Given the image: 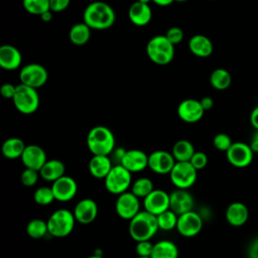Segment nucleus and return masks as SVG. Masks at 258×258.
I'll return each instance as SVG.
<instances>
[{"instance_id": "obj_26", "label": "nucleus", "mask_w": 258, "mask_h": 258, "mask_svg": "<svg viewBox=\"0 0 258 258\" xmlns=\"http://www.w3.org/2000/svg\"><path fill=\"white\" fill-rule=\"evenodd\" d=\"M39 174L42 179L53 182L66 174V165L59 159H47V161L39 170Z\"/></svg>"}, {"instance_id": "obj_36", "label": "nucleus", "mask_w": 258, "mask_h": 258, "mask_svg": "<svg viewBox=\"0 0 258 258\" xmlns=\"http://www.w3.org/2000/svg\"><path fill=\"white\" fill-rule=\"evenodd\" d=\"M22 4L27 12L34 15H41L50 10L49 0H22Z\"/></svg>"}, {"instance_id": "obj_18", "label": "nucleus", "mask_w": 258, "mask_h": 258, "mask_svg": "<svg viewBox=\"0 0 258 258\" xmlns=\"http://www.w3.org/2000/svg\"><path fill=\"white\" fill-rule=\"evenodd\" d=\"M194 206L195 199L187 189L176 188L169 194V209L175 214L181 215L192 211Z\"/></svg>"}, {"instance_id": "obj_15", "label": "nucleus", "mask_w": 258, "mask_h": 258, "mask_svg": "<svg viewBox=\"0 0 258 258\" xmlns=\"http://www.w3.org/2000/svg\"><path fill=\"white\" fill-rule=\"evenodd\" d=\"M176 112L180 120L191 124L199 122L206 111L204 110L200 100L185 99L178 104Z\"/></svg>"}, {"instance_id": "obj_6", "label": "nucleus", "mask_w": 258, "mask_h": 258, "mask_svg": "<svg viewBox=\"0 0 258 258\" xmlns=\"http://www.w3.org/2000/svg\"><path fill=\"white\" fill-rule=\"evenodd\" d=\"M12 102L18 112L24 115H30L37 111L40 99L35 88L20 83L16 86V92Z\"/></svg>"}, {"instance_id": "obj_5", "label": "nucleus", "mask_w": 258, "mask_h": 258, "mask_svg": "<svg viewBox=\"0 0 258 258\" xmlns=\"http://www.w3.org/2000/svg\"><path fill=\"white\" fill-rule=\"evenodd\" d=\"M48 234L55 238L69 236L77 223L74 213L68 209H57L47 219Z\"/></svg>"}, {"instance_id": "obj_52", "label": "nucleus", "mask_w": 258, "mask_h": 258, "mask_svg": "<svg viewBox=\"0 0 258 258\" xmlns=\"http://www.w3.org/2000/svg\"><path fill=\"white\" fill-rule=\"evenodd\" d=\"M174 1H176V2H179V3H183V2H186L187 0H174Z\"/></svg>"}, {"instance_id": "obj_7", "label": "nucleus", "mask_w": 258, "mask_h": 258, "mask_svg": "<svg viewBox=\"0 0 258 258\" xmlns=\"http://www.w3.org/2000/svg\"><path fill=\"white\" fill-rule=\"evenodd\" d=\"M132 182V172L121 164H114L108 175L104 178L106 189L115 196L127 191L131 187Z\"/></svg>"}, {"instance_id": "obj_1", "label": "nucleus", "mask_w": 258, "mask_h": 258, "mask_svg": "<svg viewBox=\"0 0 258 258\" xmlns=\"http://www.w3.org/2000/svg\"><path fill=\"white\" fill-rule=\"evenodd\" d=\"M115 12L113 8L103 2L95 1L90 3L84 11V22L91 29H107L115 23Z\"/></svg>"}, {"instance_id": "obj_8", "label": "nucleus", "mask_w": 258, "mask_h": 258, "mask_svg": "<svg viewBox=\"0 0 258 258\" xmlns=\"http://www.w3.org/2000/svg\"><path fill=\"white\" fill-rule=\"evenodd\" d=\"M169 178L176 188L188 189L197 181L198 170L189 161H176L169 172Z\"/></svg>"}, {"instance_id": "obj_32", "label": "nucleus", "mask_w": 258, "mask_h": 258, "mask_svg": "<svg viewBox=\"0 0 258 258\" xmlns=\"http://www.w3.org/2000/svg\"><path fill=\"white\" fill-rule=\"evenodd\" d=\"M47 233V222L41 219H32L26 225V234L32 239H41Z\"/></svg>"}, {"instance_id": "obj_4", "label": "nucleus", "mask_w": 258, "mask_h": 258, "mask_svg": "<svg viewBox=\"0 0 258 258\" xmlns=\"http://www.w3.org/2000/svg\"><path fill=\"white\" fill-rule=\"evenodd\" d=\"M146 53L152 62L164 66L169 63L174 56V44L165 35H155L147 42Z\"/></svg>"}, {"instance_id": "obj_10", "label": "nucleus", "mask_w": 258, "mask_h": 258, "mask_svg": "<svg viewBox=\"0 0 258 258\" xmlns=\"http://www.w3.org/2000/svg\"><path fill=\"white\" fill-rule=\"evenodd\" d=\"M115 211L118 217L130 221L140 212V201L132 191H125L117 196Z\"/></svg>"}, {"instance_id": "obj_38", "label": "nucleus", "mask_w": 258, "mask_h": 258, "mask_svg": "<svg viewBox=\"0 0 258 258\" xmlns=\"http://www.w3.org/2000/svg\"><path fill=\"white\" fill-rule=\"evenodd\" d=\"M233 144L232 138L227 133H218L213 138V145L214 147L222 152H227V150L231 147Z\"/></svg>"}, {"instance_id": "obj_41", "label": "nucleus", "mask_w": 258, "mask_h": 258, "mask_svg": "<svg viewBox=\"0 0 258 258\" xmlns=\"http://www.w3.org/2000/svg\"><path fill=\"white\" fill-rule=\"evenodd\" d=\"M165 36L167 37V39L172 43V44H177L180 43L183 39V31L181 28L177 27V26H172L170 27L166 33Z\"/></svg>"}, {"instance_id": "obj_40", "label": "nucleus", "mask_w": 258, "mask_h": 258, "mask_svg": "<svg viewBox=\"0 0 258 258\" xmlns=\"http://www.w3.org/2000/svg\"><path fill=\"white\" fill-rule=\"evenodd\" d=\"M208 155L203 152V151H197L194 153V155L191 156L189 162L191 163V165L197 169V170H201L204 169L207 164H208Z\"/></svg>"}, {"instance_id": "obj_13", "label": "nucleus", "mask_w": 258, "mask_h": 258, "mask_svg": "<svg viewBox=\"0 0 258 258\" xmlns=\"http://www.w3.org/2000/svg\"><path fill=\"white\" fill-rule=\"evenodd\" d=\"M51 188L55 201L67 203L76 197L78 192V183L75 178L64 174L52 182Z\"/></svg>"}, {"instance_id": "obj_2", "label": "nucleus", "mask_w": 258, "mask_h": 258, "mask_svg": "<svg viewBox=\"0 0 258 258\" xmlns=\"http://www.w3.org/2000/svg\"><path fill=\"white\" fill-rule=\"evenodd\" d=\"M115 135L104 125H97L88 132L87 146L93 155H110L115 150Z\"/></svg>"}, {"instance_id": "obj_21", "label": "nucleus", "mask_w": 258, "mask_h": 258, "mask_svg": "<svg viewBox=\"0 0 258 258\" xmlns=\"http://www.w3.org/2000/svg\"><path fill=\"white\" fill-rule=\"evenodd\" d=\"M225 218L231 226L241 227L245 225L249 219V210L245 204L241 202H233L227 207Z\"/></svg>"}, {"instance_id": "obj_11", "label": "nucleus", "mask_w": 258, "mask_h": 258, "mask_svg": "<svg viewBox=\"0 0 258 258\" xmlns=\"http://www.w3.org/2000/svg\"><path fill=\"white\" fill-rule=\"evenodd\" d=\"M48 79L46 69L40 63H28L24 66L19 73V80L21 84L38 89L42 87Z\"/></svg>"}, {"instance_id": "obj_29", "label": "nucleus", "mask_w": 258, "mask_h": 258, "mask_svg": "<svg viewBox=\"0 0 258 258\" xmlns=\"http://www.w3.org/2000/svg\"><path fill=\"white\" fill-rule=\"evenodd\" d=\"M195 152L194 144L186 139L177 140L171 148V154L175 161H189Z\"/></svg>"}, {"instance_id": "obj_46", "label": "nucleus", "mask_w": 258, "mask_h": 258, "mask_svg": "<svg viewBox=\"0 0 258 258\" xmlns=\"http://www.w3.org/2000/svg\"><path fill=\"white\" fill-rule=\"evenodd\" d=\"M200 102H201V104H202V106H203V108H204L205 111L211 110V109L213 108V106H214V100H213L211 97H209V96L203 97V98L200 100Z\"/></svg>"}, {"instance_id": "obj_30", "label": "nucleus", "mask_w": 258, "mask_h": 258, "mask_svg": "<svg viewBox=\"0 0 258 258\" xmlns=\"http://www.w3.org/2000/svg\"><path fill=\"white\" fill-rule=\"evenodd\" d=\"M91 37V28L85 23L80 22L73 25L69 32V38L76 45L86 44Z\"/></svg>"}, {"instance_id": "obj_33", "label": "nucleus", "mask_w": 258, "mask_h": 258, "mask_svg": "<svg viewBox=\"0 0 258 258\" xmlns=\"http://www.w3.org/2000/svg\"><path fill=\"white\" fill-rule=\"evenodd\" d=\"M153 189L154 185L152 180L149 177L145 176L137 178L131 184V191L139 199L146 198Z\"/></svg>"}, {"instance_id": "obj_42", "label": "nucleus", "mask_w": 258, "mask_h": 258, "mask_svg": "<svg viewBox=\"0 0 258 258\" xmlns=\"http://www.w3.org/2000/svg\"><path fill=\"white\" fill-rule=\"evenodd\" d=\"M16 92V86L10 83H5L0 88V94L5 99H13Z\"/></svg>"}, {"instance_id": "obj_45", "label": "nucleus", "mask_w": 258, "mask_h": 258, "mask_svg": "<svg viewBox=\"0 0 258 258\" xmlns=\"http://www.w3.org/2000/svg\"><path fill=\"white\" fill-rule=\"evenodd\" d=\"M250 123L255 130H258V105L251 111Z\"/></svg>"}, {"instance_id": "obj_39", "label": "nucleus", "mask_w": 258, "mask_h": 258, "mask_svg": "<svg viewBox=\"0 0 258 258\" xmlns=\"http://www.w3.org/2000/svg\"><path fill=\"white\" fill-rule=\"evenodd\" d=\"M154 244L150 240H143L136 242L135 246V252L137 256H143V257H150L153 251Z\"/></svg>"}, {"instance_id": "obj_47", "label": "nucleus", "mask_w": 258, "mask_h": 258, "mask_svg": "<svg viewBox=\"0 0 258 258\" xmlns=\"http://www.w3.org/2000/svg\"><path fill=\"white\" fill-rule=\"evenodd\" d=\"M250 146L255 153H258V130H255V132L253 133L251 137Z\"/></svg>"}, {"instance_id": "obj_44", "label": "nucleus", "mask_w": 258, "mask_h": 258, "mask_svg": "<svg viewBox=\"0 0 258 258\" xmlns=\"http://www.w3.org/2000/svg\"><path fill=\"white\" fill-rule=\"evenodd\" d=\"M248 258H258V237L255 238L249 245Z\"/></svg>"}, {"instance_id": "obj_9", "label": "nucleus", "mask_w": 258, "mask_h": 258, "mask_svg": "<svg viewBox=\"0 0 258 258\" xmlns=\"http://www.w3.org/2000/svg\"><path fill=\"white\" fill-rule=\"evenodd\" d=\"M254 151L250 144L242 141L233 142L226 152L228 162L237 168H245L249 166L254 159Z\"/></svg>"}, {"instance_id": "obj_23", "label": "nucleus", "mask_w": 258, "mask_h": 258, "mask_svg": "<svg viewBox=\"0 0 258 258\" xmlns=\"http://www.w3.org/2000/svg\"><path fill=\"white\" fill-rule=\"evenodd\" d=\"M114 166L109 155H93L89 160V172L98 179H104Z\"/></svg>"}, {"instance_id": "obj_50", "label": "nucleus", "mask_w": 258, "mask_h": 258, "mask_svg": "<svg viewBox=\"0 0 258 258\" xmlns=\"http://www.w3.org/2000/svg\"><path fill=\"white\" fill-rule=\"evenodd\" d=\"M87 258H104L101 254H93L91 256H88Z\"/></svg>"}, {"instance_id": "obj_25", "label": "nucleus", "mask_w": 258, "mask_h": 258, "mask_svg": "<svg viewBox=\"0 0 258 258\" xmlns=\"http://www.w3.org/2000/svg\"><path fill=\"white\" fill-rule=\"evenodd\" d=\"M188 48L192 54L199 57H208L214 50L212 40L203 34H196L188 41Z\"/></svg>"}, {"instance_id": "obj_12", "label": "nucleus", "mask_w": 258, "mask_h": 258, "mask_svg": "<svg viewBox=\"0 0 258 258\" xmlns=\"http://www.w3.org/2000/svg\"><path fill=\"white\" fill-rule=\"evenodd\" d=\"M203 218L197 212L189 211L178 215L176 231L185 238H191L200 234L203 229Z\"/></svg>"}, {"instance_id": "obj_19", "label": "nucleus", "mask_w": 258, "mask_h": 258, "mask_svg": "<svg viewBox=\"0 0 258 258\" xmlns=\"http://www.w3.org/2000/svg\"><path fill=\"white\" fill-rule=\"evenodd\" d=\"M20 159L24 167L32 168L39 171L44 163L47 161V156L41 146L36 144H29L26 145Z\"/></svg>"}, {"instance_id": "obj_48", "label": "nucleus", "mask_w": 258, "mask_h": 258, "mask_svg": "<svg viewBox=\"0 0 258 258\" xmlns=\"http://www.w3.org/2000/svg\"><path fill=\"white\" fill-rule=\"evenodd\" d=\"M41 20L44 22H48L52 19V11L51 10H47L45 12H43L41 15H39Z\"/></svg>"}, {"instance_id": "obj_3", "label": "nucleus", "mask_w": 258, "mask_h": 258, "mask_svg": "<svg viewBox=\"0 0 258 258\" xmlns=\"http://www.w3.org/2000/svg\"><path fill=\"white\" fill-rule=\"evenodd\" d=\"M129 235L135 241L151 240L159 230L157 218L147 211H140L129 221Z\"/></svg>"}, {"instance_id": "obj_43", "label": "nucleus", "mask_w": 258, "mask_h": 258, "mask_svg": "<svg viewBox=\"0 0 258 258\" xmlns=\"http://www.w3.org/2000/svg\"><path fill=\"white\" fill-rule=\"evenodd\" d=\"M71 0H49L50 10L52 12H61L68 8Z\"/></svg>"}, {"instance_id": "obj_22", "label": "nucleus", "mask_w": 258, "mask_h": 258, "mask_svg": "<svg viewBox=\"0 0 258 258\" xmlns=\"http://www.w3.org/2000/svg\"><path fill=\"white\" fill-rule=\"evenodd\" d=\"M128 17L134 25L145 26L152 18V10L149 4L136 1L129 7Z\"/></svg>"}, {"instance_id": "obj_49", "label": "nucleus", "mask_w": 258, "mask_h": 258, "mask_svg": "<svg viewBox=\"0 0 258 258\" xmlns=\"http://www.w3.org/2000/svg\"><path fill=\"white\" fill-rule=\"evenodd\" d=\"M155 4L159 5V6H167L169 4H171L174 0H152Z\"/></svg>"}, {"instance_id": "obj_14", "label": "nucleus", "mask_w": 258, "mask_h": 258, "mask_svg": "<svg viewBox=\"0 0 258 258\" xmlns=\"http://www.w3.org/2000/svg\"><path fill=\"white\" fill-rule=\"evenodd\" d=\"M175 162L171 152L166 150H154L148 155V167L156 174H169Z\"/></svg>"}, {"instance_id": "obj_16", "label": "nucleus", "mask_w": 258, "mask_h": 258, "mask_svg": "<svg viewBox=\"0 0 258 258\" xmlns=\"http://www.w3.org/2000/svg\"><path fill=\"white\" fill-rule=\"evenodd\" d=\"M73 213L78 223L82 225H89L98 217V204L93 199L84 198L77 203Z\"/></svg>"}, {"instance_id": "obj_31", "label": "nucleus", "mask_w": 258, "mask_h": 258, "mask_svg": "<svg viewBox=\"0 0 258 258\" xmlns=\"http://www.w3.org/2000/svg\"><path fill=\"white\" fill-rule=\"evenodd\" d=\"M210 83L212 87L219 91H224L231 86V74L225 69H216L210 76Z\"/></svg>"}, {"instance_id": "obj_35", "label": "nucleus", "mask_w": 258, "mask_h": 258, "mask_svg": "<svg viewBox=\"0 0 258 258\" xmlns=\"http://www.w3.org/2000/svg\"><path fill=\"white\" fill-rule=\"evenodd\" d=\"M33 200L39 206H48L55 201L51 186H39L33 192Z\"/></svg>"}, {"instance_id": "obj_51", "label": "nucleus", "mask_w": 258, "mask_h": 258, "mask_svg": "<svg viewBox=\"0 0 258 258\" xmlns=\"http://www.w3.org/2000/svg\"><path fill=\"white\" fill-rule=\"evenodd\" d=\"M137 1H139V2H142V3H146V4H149V2H150L151 0H137Z\"/></svg>"}, {"instance_id": "obj_17", "label": "nucleus", "mask_w": 258, "mask_h": 258, "mask_svg": "<svg viewBox=\"0 0 258 258\" xmlns=\"http://www.w3.org/2000/svg\"><path fill=\"white\" fill-rule=\"evenodd\" d=\"M144 210L158 216L169 209V194L160 188H154L143 199Z\"/></svg>"}, {"instance_id": "obj_27", "label": "nucleus", "mask_w": 258, "mask_h": 258, "mask_svg": "<svg viewBox=\"0 0 258 258\" xmlns=\"http://www.w3.org/2000/svg\"><path fill=\"white\" fill-rule=\"evenodd\" d=\"M26 147L25 142L18 137H10L3 141L1 145L2 155L10 160L21 158V155Z\"/></svg>"}, {"instance_id": "obj_28", "label": "nucleus", "mask_w": 258, "mask_h": 258, "mask_svg": "<svg viewBox=\"0 0 258 258\" xmlns=\"http://www.w3.org/2000/svg\"><path fill=\"white\" fill-rule=\"evenodd\" d=\"M179 250L170 240H161L154 243L151 258H178Z\"/></svg>"}, {"instance_id": "obj_34", "label": "nucleus", "mask_w": 258, "mask_h": 258, "mask_svg": "<svg viewBox=\"0 0 258 258\" xmlns=\"http://www.w3.org/2000/svg\"><path fill=\"white\" fill-rule=\"evenodd\" d=\"M156 218H157L159 230L171 231L173 229H176L178 215L175 214L172 210L168 209L165 212L156 216Z\"/></svg>"}, {"instance_id": "obj_24", "label": "nucleus", "mask_w": 258, "mask_h": 258, "mask_svg": "<svg viewBox=\"0 0 258 258\" xmlns=\"http://www.w3.org/2000/svg\"><path fill=\"white\" fill-rule=\"evenodd\" d=\"M22 56L18 48L10 44L0 46V67L7 71H13L20 67Z\"/></svg>"}, {"instance_id": "obj_20", "label": "nucleus", "mask_w": 258, "mask_h": 258, "mask_svg": "<svg viewBox=\"0 0 258 258\" xmlns=\"http://www.w3.org/2000/svg\"><path fill=\"white\" fill-rule=\"evenodd\" d=\"M120 164L132 173L140 172L148 167V155L141 149H129L125 151Z\"/></svg>"}, {"instance_id": "obj_37", "label": "nucleus", "mask_w": 258, "mask_h": 258, "mask_svg": "<svg viewBox=\"0 0 258 258\" xmlns=\"http://www.w3.org/2000/svg\"><path fill=\"white\" fill-rule=\"evenodd\" d=\"M40 174L38 170L25 167L20 174V181L24 186L31 187L37 183Z\"/></svg>"}, {"instance_id": "obj_53", "label": "nucleus", "mask_w": 258, "mask_h": 258, "mask_svg": "<svg viewBox=\"0 0 258 258\" xmlns=\"http://www.w3.org/2000/svg\"><path fill=\"white\" fill-rule=\"evenodd\" d=\"M137 258H151V257H143V256H137Z\"/></svg>"}]
</instances>
